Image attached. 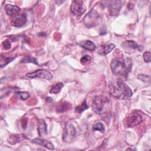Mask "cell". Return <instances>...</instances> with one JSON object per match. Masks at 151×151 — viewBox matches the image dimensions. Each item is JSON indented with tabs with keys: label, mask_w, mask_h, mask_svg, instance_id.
<instances>
[{
	"label": "cell",
	"mask_w": 151,
	"mask_h": 151,
	"mask_svg": "<svg viewBox=\"0 0 151 151\" xmlns=\"http://www.w3.org/2000/svg\"><path fill=\"white\" fill-rule=\"evenodd\" d=\"M110 68L113 73L117 77H126L132 68V63L129 58H116L112 60Z\"/></svg>",
	"instance_id": "1"
},
{
	"label": "cell",
	"mask_w": 151,
	"mask_h": 151,
	"mask_svg": "<svg viewBox=\"0 0 151 151\" xmlns=\"http://www.w3.org/2000/svg\"><path fill=\"white\" fill-rule=\"evenodd\" d=\"M109 93L112 97L120 100L127 99L133 94L130 87L122 81L116 82L111 84Z\"/></svg>",
	"instance_id": "2"
},
{
	"label": "cell",
	"mask_w": 151,
	"mask_h": 151,
	"mask_svg": "<svg viewBox=\"0 0 151 151\" xmlns=\"http://www.w3.org/2000/svg\"><path fill=\"white\" fill-rule=\"evenodd\" d=\"M109 100L103 96H96L92 101L93 110L98 114H102L107 110L109 106Z\"/></svg>",
	"instance_id": "3"
},
{
	"label": "cell",
	"mask_w": 151,
	"mask_h": 151,
	"mask_svg": "<svg viewBox=\"0 0 151 151\" xmlns=\"http://www.w3.org/2000/svg\"><path fill=\"white\" fill-rule=\"evenodd\" d=\"M99 15L96 10L91 9L84 18L83 22L87 27H94L97 24Z\"/></svg>",
	"instance_id": "4"
},
{
	"label": "cell",
	"mask_w": 151,
	"mask_h": 151,
	"mask_svg": "<svg viewBox=\"0 0 151 151\" xmlns=\"http://www.w3.org/2000/svg\"><path fill=\"white\" fill-rule=\"evenodd\" d=\"M143 120L142 116L137 112L130 113L125 120V124L128 127H132L139 124Z\"/></svg>",
	"instance_id": "5"
},
{
	"label": "cell",
	"mask_w": 151,
	"mask_h": 151,
	"mask_svg": "<svg viewBox=\"0 0 151 151\" xmlns=\"http://www.w3.org/2000/svg\"><path fill=\"white\" fill-rule=\"evenodd\" d=\"M86 11V6L81 0H74L70 6V11L74 15H81Z\"/></svg>",
	"instance_id": "6"
},
{
	"label": "cell",
	"mask_w": 151,
	"mask_h": 151,
	"mask_svg": "<svg viewBox=\"0 0 151 151\" xmlns=\"http://www.w3.org/2000/svg\"><path fill=\"white\" fill-rule=\"evenodd\" d=\"M76 129L74 126L70 123L65 124V130L63 135V140L64 142H70L76 136Z\"/></svg>",
	"instance_id": "7"
},
{
	"label": "cell",
	"mask_w": 151,
	"mask_h": 151,
	"mask_svg": "<svg viewBox=\"0 0 151 151\" xmlns=\"http://www.w3.org/2000/svg\"><path fill=\"white\" fill-rule=\"evenodd\" d=\"M124 3L123 1H110L108 2V9L110 15L115 16L117 15Z\"/></svg>",
	"instance_id": "8"
},
{
	"label": "cell",
	"mask_w": 151,
	"mask_h": 151,
	"mask_svg": "<svg viewBox=\"0 0 151 151\" xmlns=\"http://www.w3.org/2000/svg\"><path fill=\"white\" fill-rule=\"evenodd\" d=\"M27 77L31 78H44L48 80H50L52 78V75L48 71L45 70H37L34 72L27 73L26 74Z\"/></svg>",
	"instance_id": "9"
},
{
	"label": "cell",
	"mask_w": 151,
	"mask_h": 151,
	"mask_svg": "<svg viewBox=\"0 0 151 151\" xmlns=\"http://www.w3.org/2000/svg\"><path fill=\"white\" fill-rule=\"evenodd\" d=\"M122 48L126 51V52H133L136 50H140V47L134 41L128 40L124 42L122 44Z\"/></svg>",
	"instance_id": "10"
},
{
	"label": "cell",
	"mask_w": 151,
	"mask_h": 151,
	"mask_svg": "<svg viewBox=\"0 0 151 151\" xmlns=\"http://www.w3.org/2000/svg\"><path fill=\"white\" fill-rule=\"evenodd\" d=\"M27 21V18L25 14H22L21 15L14 18L11 22L12 26L15 27H21L24 26Z\"/></svg>",
	"instance_id": "11"
},
{
	"label": "cell",
	"mask_w": 151,
	"mask_h": 151,
	"mask_svg": "<svg viewBox=\"0 0 151 151\" xmlns=\"http://www.w3.org/2000/svg\"><path fill=\"white\" fill-rule=\"evenodd\" d=\"M37 130L40 137H44L47 134V124L44 120L38 119L37 123Z\"/></svg>",
	"instance_id": "12"
},
{
	"label": "cell",
	"mask_w": 151,
	"mask_h": 151,
	"mask_svg": "<svg viewBox=\"0 0 151 151\" xmlns=\"http://www.w3.org/2000/svg\"><path fill=\"white\" fill-rule=\"evenodd\" d=\"M32 142L34 143L42 146L47 148L48 149H50V150L54 149V146L53 144L51 142L48 141L45 139H41V138H35V139H33L32 140Z\"/></svg>",
	"instance_id": "13"
},
{
	"label": "cell",
	"mask_w": 151,
	"mask_h": 151,
	"mask_svg": "<svg viewBox=\"0 0 151 151\" xmlns=\"http://www.w3.org/2000/svg\"><path fill=\"white\" fill-rule=\"evenodd\" d=\"M4 9L6 11V13L9 15H15L21 11V9L17 5H13L12 4H6Z\"/></svg>",
	"instance_id": "14"
},
{
	"label": "cell",
	"mask_w": 151,
	"mask_h": 151,
	"mask_svg": "<svg viewBox=\"0 0 151 151\" xmlns=\"http://www.w3.org/2000/svg\"><path fill=\"white\" fill-rule=\"evenodd\" d=\"M115 47V45L113 44H104L101 45L98 50L99 54L101 55H106L110 52Z\"/></svg>",
	"instance_id": "15"
},
{
	"label": "cell",
	"mask_w": 151,
	"mask_h": 151,
	"mask_svg": "<svg viewBox=\"0 0 151 151\" xmlns=\"http://www.w3.org/2000/svg\"><path fill=\"white\" fill-rule=\"evenodd\" d=\"M78 44L82 47L83 48H85L86 50H87L88 51H94L95 49L96 48V47L95 44L90 40H85V41H82L78 43Z\"/></svg>",
	"instance_id": "16"
},
{
	"label": "cell",
	"mask_w": 151,
	"mask_h": 151,
	"mask_svg": "<svg viewBox=\"0 0 151 151\" xmlns=\"http://www.w3.org/2000/svg\"><path fill=\"white\" fill-rule=\"evenodd\" d=\"M25 139V136L23 134L11 135L9 137L8 142L11 145H14L18 142H21V140H22Z\"/></svg>",
	"instance_id": "17"
},
{
	"label": "cell",
	"mask_w": 151,
	"mask_h": 151,
	"mask_svg": "<svg viewBox=\"0 0 151 151\" xmlns=\"http://www.w3.org/2000/svg\"><path fill=\"white\" fill-rule=\"evenodd\" d=\"M64 84L63 83L59 82L57 83L53 86H52L50 90V93L51 94H58V93L60 92L61 90L63 87Z\"/></svg>",
	"instance_id": "18"
},
{
	"label": "cell",
	"mask_w": 151,
	"mask_h": 151,
	"mask_svg": "<svg viewBox=\"0 0 151 151\" xmlns=\"http://www.w3.org/2000/svg\"><path fill=\"white\" fill-rule=\"evenodd\" d=\"M88 108V106L86 103V100H84L83 102L79 106H77L75 109V111L78 114L81 113L85 110H87Z\"/></svg>",
	"instance_id": "19"
},
{
	"label": "cell",
	"mask_w": 151,
	"mask_h": 151,
	"mask_svg": "<svg viewBox=\"0 0 151 151\" xmlns=\"http://www.w3.org/2000/svg\"><path fill=\"white\" fill-rule=\"evenodd\" d=\"M70 107V104L65 101L58 105V107L57 108V112H63L69 109Z\"/></svg>",
	"instance_id": "20"
},
{
	"label": "cell",
	"mask_w": 151,
	"mask_h": 151,
	"mask_svg": "<svg viewBox=\"0 0 151 151\" xmlns=\"http://www.w3.org/2000/svg\"><path fill=\"white\" fill-rule=\"evenodd\" d=\"M14 60V58L11 57H6L3 56V55H1V67H3L6 65L7 64L10 63Z\"/></svg>",
	"instance_id": "21"
},
{
	"label": "cell",
	"mask_w": 151,
	"mask_h": 151,
	"mask_svg": "<svg viewBox=\"0 0 151 151\" xmlns=\"http://www.w3.org/2000/svg\"><path fill=\"white\" fill-rule=\"evenodd\" d=\"M21 63H31L35 64L37 65H39L37 60L36 58L31 57V56H26L24 58H23L21 61Z\"/></svg>",
	"instance_id": "22"
},
{
	"label": "cell",
	"mask_w": 151,
	"mask_h": 151,
	"mask_svg": "<svg viewBox=\"0 0 151 151\" xmlns=\"http://www.w3.org/2000/svg\"><path fill=\"white\" fill-rule=\"evenodd\" d=\"M93 130L99 131V132H100L101 133H104V125L101 122H97V123H96L94 124H93Z\"/></svg>",
	"instance_id": "23"
},
{
	"label": "cell",
	"mask_w": 151,
	"mask_h": 151,
	"mask_svg": "<svg viewBox=\"0 0 151 151\" xmlns=\"http://www.w3.org/2000/svg\"><path fill=\"white\" fill-rule=\"evenodd\" d=\"M15 96H17L19 99L22 100H25L27 99L29 97V94L28 92H21V91H18L15 93Z\"/></svg>",
	"instance_id": "24"
},
{
	"label": "cell",
	"mask_w": 151,
	"mask_h": 151,
	"mask_svg": "<svg viewBox=\"0 0 151 151\" xmlns=\"http://www.w3.org/2000/svg\"><path fill=\"white\" fill-rule=\"evenodd\" d=\"M91 59L90 55H86L83 56L80 59V63L83 65H87L90 63Z\"/></svg>",
	"instance_id": "25"
},
{
	"label": "cell",
	"mask_w": 151,
	"mask_h": 151,
	"mask_svg": "<svg viewBox=\"0 0 151 151\" xmlns=\"http://www.w3.org/2000/svg\"><path fill=\"white\" fill-rule=\"evenodd\" d=\"M143 59L146 63H149L150 61V52L149 51H147L144 52Z\"/></svg>",
	"instance_id": "26"
},
{
	"label": "cell",
	"mask_w": 151,
	"mask_h": 151,
	"mask_svg": "<svg viewBox=\"0 0 151 151\" xmlns=\"http://www.w3.org/2000/svg\"><path fill=\"white\" fill-rule=\"evenodd\" d=\"M2 45H3V47H4V48H5V50H8V49H9V48H11V42H10L8 40H5V41H4L3 42Z\"/></svg>",
	"instance_id": "27"
}]
</instances>
